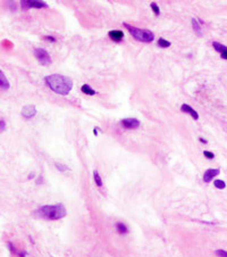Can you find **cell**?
<instances>
[{
  "mask_svg": "<svg viewBox=\"0 0 227 257\" xmlns=\"http://www.w3.org/2000/svg\"><path fill=\"white\" fill-rule=\"evenodd\" d=\"M45 83L47 84V87L50 88L54 92L61 95V96H66L71 92V90L73 88V81L67 76L59 74H52L48 75L45 78Z\"/></svg>",
  "mask_w": 227,
  "mask_h": 257,
  "instance_id": "6da1fadb",
  "label": "cell"
},
{
  "mask_svg": "<svg viewBox=\"0 0 227 257\" xmlns=\"http://www.w3.org/2000/svg\"><path fill=\"white\" fill-rule=\"evenodd\" d=\"M21 5L24 10L30 8H48V3L40 0H22Z\"/></svg>",
  "mask_w": 227,
  "mask_h": 257,
  "instance_id": "5b68a950",
  "label": "cell"
},
{
  "mask_svg": "<svg viewBox=\"0 0 227 257\" xmlns=\"http://www.w3.org/2000/svg\"><path fill=\"white\" fill-rule=\"evenodd\" d=\"M108 36H109L113 41L120 42L123 40V38H124V33H123V31H119V30H113L108 32Z\"/></svg>",
  "mask_w": 227,
  "mask_h": 257,
  "instance_id": "9c48e42d",
  "label": "cell"
},
{
  "mask_svg": "<svg viewBox=\"0 0 227 257\" xmlns=\"http://www.w3.org/2000/svg\"><path fill=\"white\" fill-rule=\"evenodd\" d=\"M214 185H215L217 189H225L226 183H225L223 180H215V181H214Z\"/></svg>",
  "mask_w": 227,
  "mask_h": 257,
  "instance_id": "e0dca14e",
  "label": "cell"
},
{
  "mask_svg": "<svg viewBox=\"0 0 227 257\" xmlns=\"http://www.w3.org/2000/svg\"><path fill=\"white\" fill-rule=\"evenodd\" d=\"M215 254L218 257H227V251L223 250V249H217L215 251Z\"/></svg>",
  "mask_w": 227,
  "mask_h": 257,
  "instance_id": "ffe728a7",
  "label": "cell"
},
{
  "mask_svg": "<svg viewBox=\"0 0 227 257\" xmlns=\"http://www.w3.org/2000/svg\"><path fill=\"white\" fill-rule=\"evenodd\" d=\"M181 111L183 112V113H187L190 114L193 118H194L195 121L199 120V114H198V112H195L193 108L191 107V106H188V105L186 104H183L182 106H181Z\"/></svg>",
  "mask_w": 227,
  "mask_h": 257,
  "instance_id": "30bf717a",
  "label": "cell"
},
{
  "mask_svg": "<svg viewBox=\"0 0 227 257\" xmlns=\"http://www.w3.org/2000/svg\"><path fill=\"white\" fill-rule=\"evenodd\" d=\"M122 125L127 130H133V128H138L140 126V121L138 118H124L122 120Z\"/></svg>",
  "mask_w": 227,
  "mask_h": 257,
  "instance_id": "8992f818",
  "label": "cell"
},
{
  "mask_svg": "<svg viewBox=\"0 0 227 257\" xmlns=\"http://www.w3.org/2000/svg\"><path fill=\"white\" fill-rule=\"evenodd\" d=\"M212 47L215 48L216 51H218V52H220V54H223L225 50H227V47L224 45H221V43H219V42H212Z\"/></svg>",
  "mask_w": 227,
  "mask_h": 257,
  "instance_id": "9a60e30c",
  "label": "cell"
},
{
  "mask_svg": "<svg viewBox=\"0 0 227 257\" xmlns=\"http://www.w3.org/2000/svg\"><path fill=\"white\" fill-rule=\"evenodd\" d=\"M55 165H56V167L58 168L59 171H67V170H68L67 166H65V165H63V164H59V163H55Z\"/></svg>",
  "mask_w": 227,
  "mask_h": 257,
  "instance_id": "44dd1931",
  "label": "cell"
},
{
  "mask_svg": "<svg viewBox=\"0 0 227 257\" xmlns=\"http://www.w3.org/2000/svg\"><path fill=\"white\" fill-rule=\"evenodd\" d=\"M5 121L3 120V118H1V120H0V131L1 132H3L5 131Z\"/></svg>",
  "mask_w": 227,
  "mask_h": 257,
  "instance_id": "603a6c76",
  "label": "cell"
},
{
  "mask_svg": "<svg viewBox=\"0 0 227 257\" xmlns=\"http://www.w3.org/2000/svg\"><path fill=\"white\" fill-rule=\"evenodd\" d=\"M151 8H152V10H153V13H155V15H157L158 16L159 14H160V9H159V7H158V5L156 3H151Z\"/></svg>",
  "mask_w": 227,
  "mask_h": 257,
  "instance_id": "d6986e66",
  "label": "cell"
},
{
  "mask_svg": "<svg viewBox=\"0 0 227 257\" xmlns=\"http://www.w3.org/2000/svg\"><path fill=\"white\" fill-rule=\"evenodd\" d=\"M93 177H94V181H96V184L98 185V187H101V185H102V180H101V178H100V175H99V173L97 172V171H94V173H93Z\"/></svg>",
  "mask_w": 227,
  "mask_h": 257,
  "instance_id": "ac0fdd59",
  "label": "cell"
},
{
  "mask_svg": "<svg viewBox=\"0 0 227 257\" xmlns=\"http://www.w3.org/2000/svg\"><path fill=\"white\" fill-rule=\"evenodd\" d=\"M116 229H117V231L120 233V234H125V233L129 232L127 227H126L124 223H122V222H117V223H116Z\"/></svg>",
  "mask_w": 227,
  "mask_h": 257,
  "instance_id": "5bb4252c",
  "label": "cell"
},
{
  "mask_svg": "<svg viewBox=\"0 0 227 257\" xmlns=\"http://www.w3.org/2000/svg\"><path fill=\"white\" fill-rule=\"evenodd\" d=\"M221 55V58H224V59H227V50H225Z\"/></svg>",
  "mask_w": 227,
  "mask_h": 257,
  "instance_id": "d4e9b609",
  "label": "cell"
},
{
  "mask_svg": "<svg viewBox=\"0 0 227 257\" xmlns=\"http://www.w3.org/2000/svg\"><path fill=\"white\" fill-rule=\"evenodd\" d=\"M45 39L48 40V41H52V42H56L57 41V40L55 39L54 36H45Z\"/></svg>",
  "mask_w": 227,
  "mask_h": 257,
  "instance_id": "cb8c5ba5",
  "label": "cell"
},
{
  "mask_svg": "<svg viewBox=\"0 0 227 257\" xmlns=\"http://www.w3.org/2000/svg\"><path fill=\"white\" fill-rule=\"evenodd\" d=\"M81 91L83 93H85V95H89V96H93V95H96L97 93L92 88L90 87L89 84H83L81 88Z\"/></svg>",
  "mask_w": 227,
  "mask_h": 257,
  "instance_id": "4fadbf2b",
  "label": "cell"
},
{
  "mask_svg": "<svg viewBox=\"0 0 227 257\" xmlns=\"http://www.w3.org/2000/svg\"><path fill=\"white\" fill-rule=\"evenodd\" d=\"M203 155L206 156L208 159H214V158H215V155H214L211 151H207V150H206V151H203Z\"/></svg>",
  "mask_w": 227,
  "mask_h": 257,
  "instance_id": "7402d4cb",
  "label": "cell"
},
{
  "mask_svg": "<svg viewBox=\"0 0 227 257\" xmlns=\"http://www.w3.org/2000/svg\"><path fill=\"white\" fill-rule=\"evenodd\" d=\"M0 87H1L3 91H6V90H8L9 87H10V84H9L8 80L6 79V76H5L3 71H0Z\"/></svg>",
  "mask_w": 227,
  "mask_h": 257,
  "instance_id": "8fae6325",
  "label": "cell"
},
{
  "mask_svg": "<svg viewBox=\"0 0 227 257\" xmlns=\"http://www.w3.org/2000/svg\"><path fill=\"white\" fill-rule=\"evenodd\" d=\"M36 213L48 221H56L66 216V209L63 205H45L40 207Z\"/></svg>",
  "mask_w": 227,
  "mask_h": 257,
  "instance_id": "7a4b0ae2",
  "label": "cell"
},
{
  "mask_svg": "<svg viewBox=\"0 0 227 257\" xmlns=\"http://www.w3.org/2000/svg\"><path fill=\"white\" fill-rule=\"evenodd\" d=\"M98 128H94V130H93V133H94V135H98Z\"/></svg>",
  "mask_w": 227,
  "mask_h": 257,
  "instance_id": "484cf974",
  "label": "cell"
},
{
  "mask_svg": "<svg viewBox=\"0 0 227 257\" xmlns=\"http://www.w3.org/2000/svg\"><path fill=\"white\" fill-rule=\"evenodd\" d=\"M124 26L127 29L129 34H132V36H133L135 40H138V41L152 42L153 39H155V34H153L150 30H146V29H139V27H135V26H133V25L126 24V23H124Z\"/></svg>",
  "mask_w": 227,
  "mask_h": 257,
  "instance_id": "3957f363",
  "label": "cell"
},
{
  "mask_svg": "<svg viewBox=\"0 0 227 257\" xmlns=\"http://www.w3.org/2000/svg\"><path fill=\"white\" fill-rule=\"evenodd\" d=\"M158 46L160 47V48H168V47L172 46V43H170L169 41H167V40H165L164 38H159Z\"/></svg>",
  "mask_w": 227,
  "mask_h": 257,
  "instance_id": "2e32d148",
  "label": "cell"
},
{
  "mask_svg": "<svg viewBox=\"0 0 227 257\" xmlns=\"http://www.w3.org/2000/svg\"><path fill=\"white\" fill-rule=\"evenodd\" d=\"M192 26H193V30H194V32L197 33L198 36H202V30H201V24L199 23V21H198V18H192Z\"/></svg>",
  "mask_w": 227,
  "mask_h": 257,
  "instance_id": "7c38bea8",
  "label": "cell"
},
{
  "mask_svg": "<svg viewBox=\"0 0 227 257\" xmlns=\"http://www.w3.org/2000/svg\"><path fill=\"white\" fill-rule=\"evenodd\" d=\"M200 141H201V142H204V144H207V141L204 140V139H203V138H200Z\"/></svg>",
  "mask_w": 227,
  "mask_h": 257,
  "instance_id": "4316f807",
  "label": "cell"
},
{
  "mask_svg": "<svg viewBox=\"0 0 227 257\" xmlns=\"http://www.w3.org/2000/svg\"><path fill=\"white\" fill-rule=\"evenodd\" d=\"M219 172H220V171H219L218 168H215V170L209 168V170H207L206 172H204V174H203V181L206 183L211 182V180L215 177H217L219 174Z\"/></svg>",
  "mask_w": 227,
  "mask_h": 257,
  "instance_id": "ba28073f",
  "label": "cell"
},
{
  "mask_svg": "<svg viewBox=\"0 0 227 257\" xmlns=\"http://www.w3.org/2000/svg\"><path fill=\"white\" fill-rule=\"evenodd\" d=\"M36 114V109L34 105H27V106H24L22 108V115L25 117V118H31Z\"/></svg>",
  "mask_w": 227,
  "mask_h": 257,
  "instance_id": "52a82bcc",
  "label": "cell"
},
{
  "mask_svg": "<svg viewBox=\"0 0 227 257\" xmlns=\"http://www.w3.org/2000/svg\"><path fill=\"white\" fill-rule=\"evenodd\" d=\"M33 54H34V57H35L38 62L41 63V65L43 66H47L51 63V58H50V55L48 54V51L45 50L42 48H35L33 50Z\"/></svg>",
  "mask_w": 227,
  "mask_h": 257,
  "instance_id": "277c9868",
  "label": "cell"
}]
</instances>
